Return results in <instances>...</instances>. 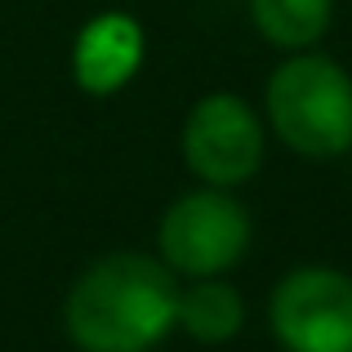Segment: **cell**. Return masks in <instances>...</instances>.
<instances>
[{
    "instance_id": "1",
    "label": "cell",
    "mask_w": 352,
    "mask_h": 352,
    "mask_svg": "<svg viewBox=\"0 0 352 352\" xmlns=\"http://www.w3.org/2000/svg\"><path fill=\"white\" fill-rule=\"evenodd\" d=\"M179 276L143 250H112L72 281L63 330L76 352H156L179 326Z\"/></svg>"
},
{
    "instance_id": "2",
    "label": "cell",
    "mask_w": 352,
    "mask_h": 352,
    "mask_svg": "<svg viewBox=\"0 0 352 352\" xmlns=\"http://www.w3.org/2000/svg\"><path fill=\"white\" fill-rule=\"evenodd\" d=\"M263 125L308 161L352 152V72L321 50L285 54L263 80Z\"/></svg>"
},
{
    "instance_id": "3",
    "label": "cell",
    "mask_w": 352,
    "mask_h": 352,
    "mask_svg": "<svg viewBox=\"0 0 352 352\" xmlns=\"http://www.w3.org/2000/svg\"><path fill=\"white\" fill-rule=\"evenodd\" d=\"M250 236H254V223H250V210L236 201V192L197 183L156 219V258L179 281L228 276L245 258Z\"/></svg>"
},
{
    "instance_id": "4",
    "label": "cell",
    "mask_w": 352,
    "mask_h": 352,
    "mask_svg": "<svg viewBox=\"0 0 352 352\" xmlns=\"http://www.w3.org/2000/svg\"><path fill=\"white\" fill-rule=\"evenodd\" d=\"M179 152L201 188H245L267 156V125L232 89L201 94L179 129Z\"/></svg>"
},
{
    "instance_id": "5",
    "label": "cell",
    "mask_w": 352,
    "mask_h": 352,
    "mask_svg": "<svg viewBox=\"0 0 352 352\" xmlns=\"http://www.w3.org/2000/svg\"><path fill=\"white\" fill-rule=\"evenodd\" d=\"M267 330L281 352H352V272L299 263L267 294Z\"/></svg>"
},
{
    "instance_id": "6",
    "label": "cell",
    "mask_w": 352,
    "mask_h": 352,
    "mask_svg": "<svg viewBox=\"0 0 352 352\" xmlns=\"http://www.w3.org/2000/svg\"><path fill=\"white\" fill-rule=\"evenodd\" d=\"M143 54H147V41L138 18L120 14V9H103L72 41V80L85 94L107 98L138 76Z\"/></svg>"
},
{
    "instance_id": "7",
    "label": "cell",
    "mask_w": 352,
    "mask_h": 352,
    "mask_svg": "<svg viewBox=\"0 0 352 352\" xmlns=\"http://www.w3.org/2000/svg\"><path fill=\"white\" fill-rule=\"evenodd\" d=\"M245 326V294L228 276H201L179 285V335H188L201 348L232 344Z\"/></svg>"
},
{
    "instance_id": "8",
    "label": "cell",
    "mask_w": 352,
    "mask_h": 352,
    "mask_svg": "<svg viewBox=\"0 0 352 352\" xmlns=\"http://www.w3.org/2000/svg\"><path fill=\"white\" fill-rule=\"evenodd\" d=\"M245 9L258 41L281 54L317 50V41L335 23V0H245Z\"/></svg>"
}]
</instances>
